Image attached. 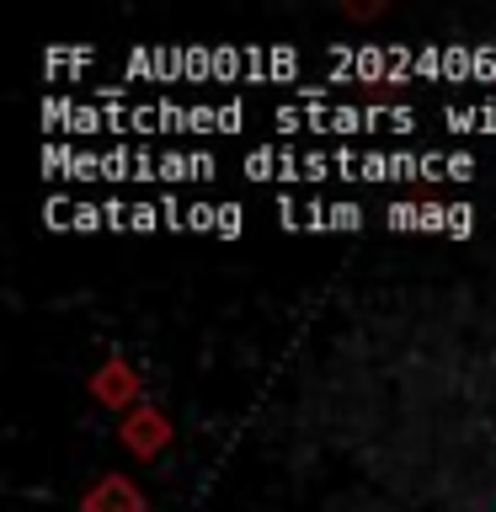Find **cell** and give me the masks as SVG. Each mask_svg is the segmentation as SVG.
<instances>
[{
  "mask_svg": "<svg viewBox=\"0 0 496 512\" xmlns=\"http://www.w3.org/2000/svg\"><path fill=\"white\" fill-rule=\"evenodd\" d=\"M86 512H144V502H139V491L128 486V480L107 475L102 486L86 491Z\"/></svg>",
  "mask_w": 496,
  "mask_h": 512,
  "instance_id": "1",
  "label": "cell"
},
{
  "mask_svg": "<svg viewBox=\"0 0 496 512\" xmlns=\"http://www.w3.org/2000/svg\"><path fill=\"white\" fill-rule=\"evenodd\" d=\"M123 443H128V448H139V454H155V448L166 443V422H160L155 411H139L134 422L123 427Z\"/></svg>",
  "mask_w": 496,
  "mask_h": 512,
  "instance_id": "2",
  "label": "cell"
},
{
  "mask_svg": "<svg viewBox=\"0 0 496 512\" xmlns=\"http://www.w3.org/2000/svg\"><path fill=\"white\" fill-rule=\"evenodd\" d=\"M96 395L102 400H123V395H134V374H128V368H118L112 363L102 379H96Z\"/></svg>",
  "mask_w": 496,
  "mask_h": 512,
  "instance_id": "3",
  "label": "cell"
}]
</instances>
